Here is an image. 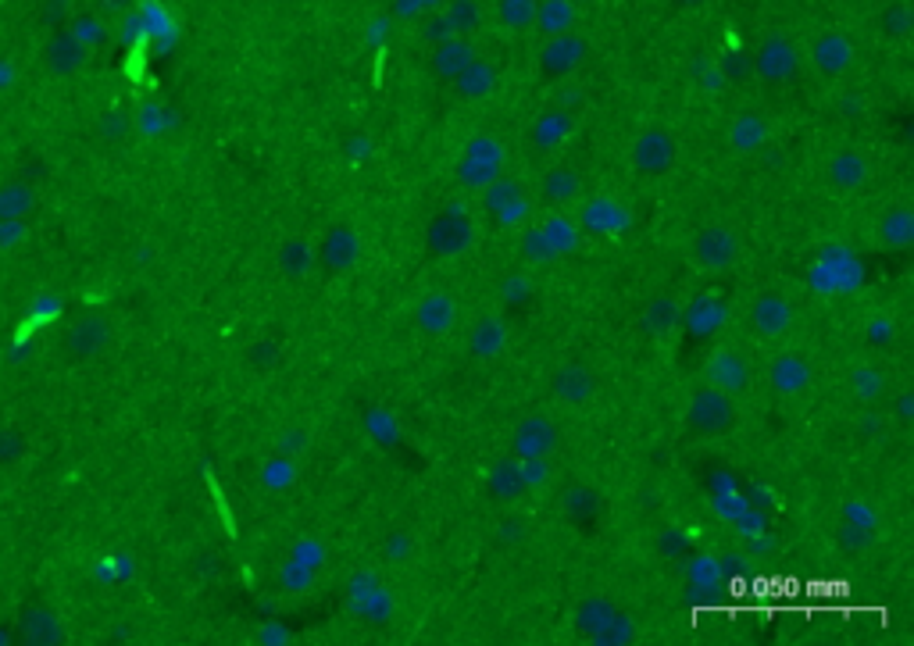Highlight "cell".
Returning a JSON list of instances; mask_svg holds the SVG:
<instances>
[{"label": "cell", "instance_id": "6da1fadb", "mask_svg": "<svg viewBox=\"0 0 914 646\" xmlns=\"http://www.w3.org/2000/svg\"><path fill=\"white\" fill-rule=\"evenodd\" d=\"M732 422H736V407H732L725 390H718V386H700V390L693 393V404H690V411H686L690 432H697V436H715V432L729 429Z\"/></svg>", "mask_w": 914, "mask_h": 646}, {"label": "cell", "instance_id": "7a4b0ae2", "mask_svg": "<svg viewBox=\"0 0 914 646\" xmlns=\"http://www.w3.org/2000/svg\"><path fill=\"white\" fill-rule=\"evenodd\" d=\"M472 236H475L472 222H468L461 204H447V208L429 222V229H425V243H429V250L440 257L465 254V250L472 247Z\"/></svg>", "mask_w": 914, "mask_h": 646}, {"label": "cell", "instance_id": "3957f363", "mask_svg": "<svg viewBox=\"0 0 914 646\" xmlns=\"http://www.w3.org/2000/svg\"><path fill=\"white\" fill-rule=\"evenodd\" d=\"M111 340V322L104 315H83L79 322H72L61 336V354L72 361H90Z\"/></svg>", "mask_w": 914, "mask_h": 646}, {"label": "cell", "instance_id": "277c9868", "mask_svg": "<svg viewBox=\"0 0 914 646\" xmlns=\"http://www.w3.org/2000/svg\"><path fill=\"white\" fill-rule=\"evenodd\" d=\"M632 161H636V168H640L643 175L668 172L675 161L672 136H668L665 129H650V133H643L640 140H636V147H632Z\"/></svg>", "mask_w": 914, "mask_h": 646}, {"label": "cell", "instance_id": "5b68a950", "mask_svg": "<svg viewBox=\"0 0 914 646\" xmlns=\"http://www.w3.org/2000/svg\"><path fill=\"white\" fill-rule=\"evenodd\" d=\"M554 447H557V429H554L550 418L532 415L518 425V432H515V457L518 461H525V457H547Z\"/></svg>", "mask_w": 914, "mask_h": 646}, {"label": "cell", "instance_id": "8992f818", "mask_svg": "<svg viewBox=\"0 0 914 646\" xmlns=\"http://www.w3.org/2000/svg\"><path fill=\"white\" fill-rule=\"evenodd\" d=\"M86 65V43L72 33V29H61V33L50 36L47 43V68L61 79L75 75Z\"/></svg>", "mask_w": 914, "mask_h": 646}, {"label": "cell", "instance_id": "52a82bcc", "mask_svg": "<svg viewBox=\"0 0 914 646\" xmlns=\"http://www.w3.org/2000/svg\"><path fill=\"white\" fill-rule=\"evenodd\" d=\"M693 250H697L700 265L711 268V272H722V268H729L736 261L740 243H736V236L729 229H704L697 236V247Z\"/></svg>", "mask_w": 914, "mask_h": 646}, {"label": "cell", "instance_id": "ba28073f", "mask_svg": "<svg viewBox=\"0 0 914 646\" xmlns=\"http://www.w3.org/2000/svg\"><path fill=\"white\" fill-rule=\"evenodd\" d=\"M793 68H797V54H793L790 43L779 40V36L761 43V50H757V58H754V72L761 75V79L782 83V79H790L793 75Z\"/></svg>", "mask_w": 914, "mask_h": 646}, {"label": "cell", "instance_id": "9c48e42d", "mask_svg": "<svg viewBox=\"0 0 914 646\" xmlns=\"http://www.w3.org/2000/svg\"><path fill=\"white\" fill-rule=\"evenodd\" d=\"M707 379H711V386H718V390H725V393L747 390V382H750L747 357H740L736 350H718V354L707 361Z\"/></svg>", "mask_w": 914, "mask_h": 646}, {"label": "cell", "instance_id": "30bf717a", "mask_svg": "<svg viewBox=\"0 0 914 646\" xmlns=\"http://www.w3.org/2000/svg\"><path fill=\"white\" fill-rule=\"evenodd\" d=\"M582 50H586V43H582L579 36L557 33V36H550V43L543 47L540 68L543 72H550V75H568L582 61Z\"/></svg>", "mask_w": 914, "mask_h": 646}, {"label": "cell", "instance_id": "8fae6325", "mask_svg": "<svg viewBox=\"0 0 914 646\" xmlns=\"http://www.w3.org/2000/svg\"><path fill=\"white\" fill-rule=\"evenodd\" d=\"M550 390H554L557 400H565V404H582V400L593 397V390H597V379H593L590 368L565 365V368H557V372H554V379H550Z\"/></svg>", "mask_w": 914, "mask_h": 646}, {"label": "cell", "instance_id": "7c38bea8", "mask_svg": "<svg viewBox=\"0 0 914 646\" xmlns=\"http://www.w3.org/2000/svg\"><path fill=\"white\" fill-rule=\"evenodd\" d=\"M768 382H772L782 397H793V393L807 390V382H811V365H807L800 354H782V357H775L772 368H768Z\"/></svg>", "mask_w": 914, "mask_h": 646}, {"label": "cell", "instance_id": "4fadbf2b", "mask_svg": "<svg viewBox=\"0 0 914 646\" xmlns=\"http://www.w3.org/2000/svg\"><path fill=\"white\" fill-rule=\"evenodd\" d=\"M354 261H358V236H354V229L350 225L329 229V236L322 243V265L329 272H347Z\"/></svg>", "mask_w": 914, "mask_h": 646}, {"label": "cell", "instance_id": "5bb4252c", "mask_svg": "<svg viewBox=\"0 0 914 646\" xmlns=\"http://www.w3.org/2000/svg\"><path fill=\"white\" fill-rule=\"evenodd\" d=\"M625 222H629V215H625V211L618 208L615 200H607V197L586 200V204H582V211H579V225H582L586 232H593V236H600V232H615V229H622Z\"/></svg>", "mask_w": 914, "mask_h": 646}, {"label": "cell", "instance_id": "9a60e30c", "mask_svg": "<svg viewBox=\"0 0 914 646\" xmlns=\"http://www.w3.org/2000/svg\"><path fill=\"white\" fill-rule=\"evenodd\" d=\"M18 632L29 646H50L61 639V625H58V614L50 607H29L18 622Z\"/></svg>", "mask_w": 914, "mask_h": 646}, {"label": "cell", "instance_id": "2e32d148", "mask_svg": "<svg viewBox=\"0 0 914 646\" xmlns=\"http://www.w3.org/2000/svg\"><path fill=\"white\" fill-rule=\"evenodd\" d=\"M790 322H793L790 300L775 297V293H765V297L754 304V325L761 336H782V332L790 329Z\"/></svg>", "mask_w": 914, "mask_h": 646}, {"label": "cell", "instance_id": "e0dca14e", "mask_svg": "<svg viewBox=\"0 0 914 646\" xmlns=\"http://www.w3.org/2000/svg\"><path fill=\"white\" fill-rule=\"evenodd\" d=\"M36 208V186L25 179H11L0 186V222H25V215Z\"/></svg>", "mask_w": 914, "mask_h": 646}, {"label": "cell", "instance_id": "ac0fdd59", "mask_svg": "<svg viewBox=\"0 0 914 646\" xmlns=\"http://www.w3.org/2000/svg\"><path fill=\"white\" fill-rule=\"evenodd\" d=\"M454 322V300L447 293H429V297L418 304V329L429 332V336H440L450 329Z\"/></svg>", "mask_w": 914, "mask_h": 646}, {"label": "cell", "instance_id": "d6986e66", "mask_svg": "<svg viewBox=\"0 0 914 646\" xmlns=\"http://www.w3.org/2000/svg\"><path fill=\"white\" fill-rule=\"evenodd\" d=\"M532 25H540V33L557 36V33H572L575 25V4L572 0H543L536 4V15Z\"/></svg>", "mask_w": 914, "mask_h": 646}, {"label": "cell", "instance_id": "ffe728a7", "mask_svg": "<svg viewBox=\"0 0 914 646\" xmlns=\"http://www.w3.org/2000/svg\"><path fill=\"white\" fill-rule=\"evenodd\" d=\"M490 493L497 500H515L525 493V479H522V461L518 457H507V461H497L490 472Z\"/></svg>", "mask_w": 914, "mask_h": 646}, {"label": "cell", "instance_id": "44dd1931", "mask_svg": "<svg viewBox=\"0 0 914 646\" xmlns=\"http://www.w3.org/2000/svg\"><path fill=\"white\" fill-rule=\"evenodd\" d=\"M472 43L468 40H447V43H440L436 47V54H433V68H436V75H443V79H457V75L465 72L468 65H472Z\"/></svg>", "mask_w": 914, "mask_h": 646}, {"label": "cell", "instance_id": "7402d4cb", "mask_svg": "<svg viewBox=\"0 0 914 646\" xmlns=\"http://www.w3.org/2000/svg\"><path fill=\"white\" fill-rule=\"evenodd\" d=\"M879 236L886 247L893 250H904L914 243V211L911 208H893L882 215L879 222Z\"/></svg>", "mask_w": 914, "mask_h": 646}, {"label": "cell", "instance_id": "603a6c76", "mask_svg": "<svg viewBox=\"0 0 914 646\" xmlns=\"http://www.w3.org/2000/svg\"><path fill=\"white\" fill-rule=\"evenodd\" d=\"M868 175V161L861 158V154H854V150H843V154H836L829 165V183L840 186V190H854V186L865 183Z\"/></svg>", "mask_w": 914, "mask_h": 646}, {"label": "cell", "instance_id": "cb8c5ba5", "mask_svg": "<svg viewBox=\"0 0 914 646\" xmlns=\"http://www.w3.org/2000/svg\"><path fill=\"white\" fill-rule=\"evenodd\" d=\"M815 65L822 68L825 75H840L843 68L850 65V43L843 36H822L815 43Z\"/></svg>", "mask_w": 914, "mask_h": 646}, {"label": "cell", "instance_id": "d4e9b609", "mask_svg": "<svg viewBox=\"0 0 914 646\" xmlns=\"http://www.w3.org/2000/svg\"><path fill=\"white\" fill-rule=\"evenodd\" d=\"M543 200H550V204H572L575 197H579L582 183L579 175L568 172V168H550L547 175H543Z\"/></svg>", "mask_w": 914, "mask_h": 646}, {"label": "cell", "instance_id": "484cf974", "mask_svg": "<svg viewBox=\"0 0 914 646\" xmlns=\"http://www.w3.org/2000/svg\"><path fill=\"white\" fill-rule=\"evenodd\" d=\"M540 229H543V236H547L550 247H554V254H568V250L579 247V225H575L572 218L550 215Z\"/></svg>", "mask_w": 914, "mask_h": 646}, {"label": "cell", "instance_id": "4316f807", "mask_svg": "<svg viewBox=\"0 0 914 646\" xmlns=\"http://www.w3.org/2000/svg\"><path fill=\"white\" fill-rule=\"evenodd\" d=\"M615 614V604L607 597H586L579 607H575V625H579V632H586V636H593V632L600 629V625L607 622Z\"/></svg>", "mask_w": 914, "mask_h": 646}, {"label": "cell", "instance_id": "83f0119b", "mask_svg": "<svg viewBox=\"0 0 914 646\" xmlns=\"http://www.w3.org/2000/svg\"><path fill=\"white\" fill-rule=\"evenodd\" d=\"M732 147L736 150H743V154H750V150H757L761 143H765V136H768V125L761 122L757 115H743V118H736L732 122Z\"/></svg>", "mask_w": 914, "mask_h": 646}, {"label": "cell", "instance_id": "f1b7e54d", "mask_svg": "<svg viewBox=\"0 0 914 646\" xmlns=\"http://www.w3.org/2000/svg\"><path fill=\"white\" fill-rule=\"evenodd\" d=\"M522 197V186L515 183V179H493V183L482 186V208L490 211V215H500V211L507 208V204H515V200Z\"/></svg>", "mask_w": 914, "mask_h": 646}, {"label": "cell", "instance_id": "f546056e", "mask_svg": "<svg viewBox=\"0 0 914 646\" xmlns=\"http://www.w3.org/2000/svg\"><path fill=\"white\" fill-rule=\"evenodd\" d=\"M504 347V325L497 318H482L472 329V354L475 357H493Z\"/></svg>", "mask_w": 914, "mask_h": 646}, {"label": "cell", "instance_id": "4dcf8cb0", "mask_svg": "<svg viewBox=\"0 0 914 646\" xmlns=\"http://www.w3.org/2000/svg\"><path fill=\"white\" fill-rule=\"evenodd\" d=\"M593 643L597 646H625L636 639V625H632V618H625V614H611L604 625H600L597 632H593Z\"/></svg>", "mask_w": 914, "mask_h": 646}, {"label": "cell", "instance_id": "1f68e13d", "mask_svg": "<svg viewBox=\"0 0 914 646\" xmlns=\"http://www.w3.org/2000/svg\"><path fill=\"white\" fill-rule=\"evenodd\" d=\"M311 261H315V254H311V243L308 240H290L283 250H279V268H283L290 279L308 275Z\"/></svg>", "mask_w": 914, "mask_h": 646}, {"label": "cell", "instance_id": "d6a6232c", "mask_svg": "<svg viewBox=\"0 0 914 646\" xmlns=\"http://www.w3.org/2000/svg\"><path fill=\"white\" fill-rule=\"evenodd\" d=\"M457 83V93L461 97H482V93L493 90V68L490 65H479V61H472V65L465 68V72L454 79Z\"/></svg>", "mask_w": 914, "mask_h": 646}, {"label": "cell", "instance_id": "836d02e7", "mask_svg": "<svg viewBox=\"0 0 914 646\" xmlns=\"http://www.w3.org/2000/svg\"><path fill=\"white\" fill-rule=\"evenodd\" d=\"M497 175H500V165H493V161L461 158V165H457V183H461V186H472V190H482V186L493 183Z\"/></svg>", "mask_w": 914, "mask_h": 646}, {"label": "cell", "instance_id": "e575fe53", "mask_svg": "<svg viewBox=\"0 0 914 646\" xmlns=\"http://www.w3.org/2000/svg\"><path fill=\"white\" fill-rule=\"evenodd\" d=\"M443 22H447V29L457 36L472 33L475 25H479V4H475V0H450Z\"/></svg>", "mask_w": 914, "mask_h": 646}, {"label": "cell", "instance_id": "d590c367", "mask_svg": "<svg viewBox=\"0 0 914 646\" xmlns=\"http://www.w3.org/2000/svg\"><path fill=\"white\" fill-rule=\"evenodd\" d=\"M536 15V0H497V18L504 29H525Z\"/></svg>", "mask_w": 914, "mask_h": 646}, {"label": "cell", "instance_id": "8d00e7d4", "mask_svg": "<svg viewBox=\"0 0 914 646\" xmlns=\"http://www.w3.org/2000/svg\"><path fill=\"white\" fill-rule=\"evenodd\" d=\"M522 254L525 261H532V265H543V261H554V247L547 243V236H543V229H525L522 232Z\"/></svg>", "mask_w": 914, "mask_h": 646}, {"label": "cell", "instance_id": "74e56055", "mask_svg": "<svg viewBox=\"0 0 914 646\" xmlns=\"http://www.w3.org/2000/svg\"><path fill=\"white\" fill-rule=\"evenodd\" d=\"M25 450H29V443H25V432L22 429H0V468H8V464L22 461Z\"/></svg>", "mask_w": 914, "mask_h": 646}, {"label": "cell", "instance_id": "f35d334b", "mask_svg": "<svg viewBox=\"0 0 914 646\" xmlns=\"http://www.w3.org/2000/svg\"><path fill=\"white\" fill-rule=\"evenodd\" d=\"M465 158H479V161L500 165V161H504V147H500L497 136H472L465 147Z\"/></svg>", "mask_w": 914, "mask_h": 646}, {"label": "cell", "instance_id": "ab89813d", "mask_svg": "<svg viewBox=\"0 0 914 646\" xmlns=\"http://www.w3.org/2000/svg\"><path fill=\"white\" fill-rule=\"evenodd\" d=\"M882 33L886 36H904L907 25H911V11H907V4H890V8L882 11Z\"/></svg>", "mask_w": 914, "mask_h": 646}, {"label": "cell", "instance_id": "60d3db41", "mask_svg": "<svg viewBox=\"0 0 914 646\" xmlns=\"http://www.w3.org/2000/svg\"><path fill=\"white\" fill-rule=\"evenodd\" d=\"M686 550H690V536L682 529H665L657 536V554L661 557H682Z\"/></svg>", "mask_w": 914, "mask_h": 646}, {"label": "cell", "instance_id": "b9f144b4", "mask_svg": "<svg viewBox=\"0 0 914 646\" xmlns=\"http://www.w3.org/2000/svg\"><path fill=\"white\" fill-rule=\"evenodd\" d=\"M675 315H679V307H675L672 297H657L654 304H650L647 311V325H657V329H668V325L675 322Z\"/></svg>", "mask_w": 914, "mask_h": 646}, {"label": "cell", "instance_id": "7bdbcfd3", "mask_svg": "<svg viewBox=\"0 0 914 646\" xmlns=\"http://www.w3.org/2000/svg\"><path fill=\"white\" fill-rule=\"evenodd\" d=\"M750 72H754V61L750 58H743V54H725L722 79H729V83H743V79H750Z\"/></svg>", "mask_w": 914, "mask_h": 646}, {"label": "cell", "instance_id": "ee69618b", "mask_svg": "<svg viewBox=\"0 0 914 646\" xmlns=\"http://www.w3.org/2000/svg\"><path fill=\"white\" fill-rule=\"evenodd\" d=\"M565 507H568V514H586L597 507V493H590V489H568L565 493Z\"/></svg>", "mask_w": 914, "mask_h": 646}, {"label": "cell", "instance_id": "f6af8a7d", "mask_svg": "<svg viewBox=\"0 0 914 646\" xmlns=\"http://www.w3.org/2000/svg\"><path fill=\"white\" fill-rule=\"evenodd\" d=\"M522 479H525V489L529 486H543V482L550 479V468L543 457H525L522 461Z\"/></svg>", "mask_w": 914, "mask_h": 646}, {"label": "cell", "instance_id": "bcb514c9", "mask_svg": "<svg viewBox=\"0 0 914 646\" xmlns=\"http://www.w3.org/2000/svg\"><path fill=\"white\" fill-rule=\"evenodd\" d=\"M565 129H568L565 122H554V118H543V122L536 125V143H540V147H554V143H561V140H565Z\"/></svg>", "mask_w": 914, "mask_h": 646}, {"label": "cell", "instance_id": "7dc6e473", "mask_svg": "<svg viewBox=\"0 0 914 646\" xmlns=\"http://www.w3.org/2000/svg\"><path fill=\"white\" fill-rule=\"evenodd\" d=\"M686 575H690L693 586H707L711 575H715V561H711V557H693V561L686 564Z\"/></svg>", "mask_w": 914, "mask_h": 646}, {"label": "cell", "instance_id": "c3c4849f", "mask_svg": "<svg viewBox=\"0 0 914 646\" xmlns=\"http://www.w3.org/2000/svg\"><path fill=\"white\" fill-rule=\"evenodd\" d=\"M125 133H129V118L118 115V111H115V115L104 118V122H100V136H104V140H122Z\"/></svg>", "mask_w": 914, "mask_h": 646}, {"label": "cell", "instance_id": "681fc988", "mask_svg": "<svg viewBox=\"0 0 914 646\" xmlns=\"http://www.w3.org/2000/svg\"><path fill=\"white\" fill-rule=\"evenodd\" d=\"M840 543H843L847 550H865V547H868V529H865V525L850 522L847 529H843Z\"/></svg>", "mask_w": 914, "mask_h": 646}, {"label": "cell", "instance_id": "f907efd6", "mask_svg": "<svg viewBox=\"0 0 914 646\" xmlns=\"http://www.w3.org/2000/svg\"><path fill=\"white\" fill-rule=\"evenodd\" d=\"M25 240V222H0V250H11Z\"/></svg>", "mask_w": 914, "mask_h": 646}, {"label": "cell", "instance_id": "816d5d0a", "mask_svg": "<svg viewBox=\"0 0 914 646\" xmlns=\"http://www.w3.org/2000/svg\"><path fill=\"white\" fill-rule=\"evenodd\" d=\"M890 340H893V322H890V318H875V322L868 325V343H875V347H886Z\"/></svg>", "mask_w": 914, "mask_h": 646}, {"label": "cell", "instance_id": "f5cc1de1", "mask_svg": "<svg viewBox=\"0 0 914 646\" xmlns=\"http://www.w3.org/2000/svg\"><path fill=\"white\" fill-rule=\"evenodd\" d=\"M854 390L861 397H879V375L875 372H857L854 375Z\"/></svg>", "mask_w": 914, "mask_h": 646}, {"label": "cell", "instance_id": "db71d44e", "mask_svg": "<svg viewBox=\"0 0 914 646\" xmlns=\"http://www.w3.org/2000/svg\"><path fill=\"white\" fill-rule=\"evenodd\" d=\"M500 536H504L507 543H511V539H522L525 536V522H522V518H507V522L500 525Z\"/></svg>", "mask_w": 914, "mask_h": 646}, {"label": "cell", "instance_id": "11a10c76", "mask_svg": "<svg viewBox=\"0 0 914 646\" xmlns=\"http://www.w3.org/2000/svg\"><path fill=\"white\" fill-rule=\"evenodd\" d=\"M11 79H15V68H11L8 61H0V86H8Z\"/></svg>", "mask_w": 914, "mask_h": 646}, {"label": "cell", "instance_id": "9f6ffc18", "mask_svg": "<svg viewBox=\"0 0 914 646\" xmlns=\"http://www.w3.org/2000/svg\"><path fill=\"white\" fill-rule=\"evenodd\" d=\"M108 4H125V0H108Z\"/></svg>", "mask_w": 914, "mask_h": 646}, {"label": "cell", "instance_id": "6f0895ef", "mask_svg": "<svg viewBox=\"0 0 914 646\" xmlns=\"http://www.w3.org/2000/svg\"><path fill=\"white\" fill-rule=\"evenodd\" d=\"M572 4H586V0H572Z\"/></svg>", "mask_w": 914, "mask_h": 646}, {"label": "cell", "instance_id": "680465c9", "mask_svg": "<svg viewBox=\"0 0 914 646\" xmlns=\"http://www.w3.org/2000/svg\"><path fill=\"white\" fill-rule=\"evenodd\" d=\"M686 4H697V0H686Z\"/></svg>", "mask_w": 914, "mask_h": 646}]
</instances>
